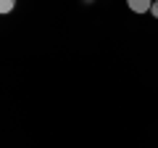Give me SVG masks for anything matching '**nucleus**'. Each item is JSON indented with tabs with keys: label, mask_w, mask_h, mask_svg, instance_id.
Segmentation results:
<instances>
[{
	"label": "nucleus",
	"mask_w": 158,
	"mask_h": 148,
	"mask_svg": "<svg viewBox=\"0 0 158 148\" xmlns=\"http://www.w3.org/2000/svg\"><path fill=\"white\" fill-rule=\"evenodd\" d=\"M13 6H16V0H0V13H11Z\"/></svg>",
	"instance_id": "nucleus-2"
},
{
	"label": "nucleus",
	"mask_w": 158,
	"mask_h": 148,
	"mask_svg": "<svg viewBox=\"0 0 158 148\" xmlns=\"http://www.w3.org/2000/svg\"><path fill=\"white\" fill-rule=\"evenodd\" d=\"M150 11H153V16L158 19V0H156V3H153V8H150Z\"/></svg>",
	"instance_id": "nucleus-3"
},
{
	"label": "nucleus",
	"mask_w": 158,
	"mask_h": 148,
	"mask_svg": "<svg viewBox=\"0 0 158 148\" xmlns=\"http://www.w3.org/2000/svg\"><path fill=\"white\" fill-rule=\"evenodd\" d=\"M153 3H156V0H127V6H129L135 13H148L153 8Z\"/></svg>",
	"instance_id": "nucleus-1"
}]
</instances>
